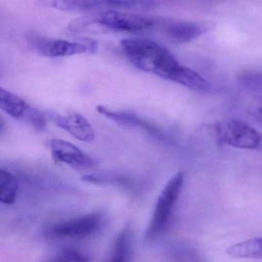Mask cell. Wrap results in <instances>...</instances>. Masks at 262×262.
Wrapping results in <instances>:
<instances>
[{"label":"cell","mask_w":262,"mask_h":262,"mask_svg":"<svg viewBox=\"0 0 262 262\" xmlns=\"http://www.w3.org/2000/svg\"><path fill=\"white\" fill-rule=\"evenodd\" d=\"M120 45L129 61L143 72L175 82L183 69L167 49L152 40L124 38Z\"/></svg>","instance_id":"1"},{"label":"cell","mask_w":262,"mask_h":262,"mask_svg":"<svg viewBox=\"0 0 262 262\" xmlns=\"http://www.w3.org/2000/svg\"><path fill=\"white\" fill-rule=\"evenodd\" d=\"M156 24V20L151 17L117 11H106L92 16L74 20L69 23V29L74 33H89L99 28L115 32L135 33L152 29Z\"/></svg>","instance_id":"2"},{"label":"cell","mask_w":262,"mask_h":262,"mask_svg":"<svg viewBox=\"0 0 262 262\" xmlns=\"http://www.w3.org/2000/svg\"><path fill=\"white\" fill-rule=\"evenodd\" d=\"M183 183L184 173L178 172L169 179L163 188L146 230L145 237L148 242H154L161 237L169 227Z\"/></svg>","instance_id":"3"},{"label":"cell","mask_w":262,"mask_h":262,"mask_svg":"<svg viewBox=\"0 0 262 262\" xmlns=\"http://www.w3.org/2000/svg\"><path fill=\"white\" fill-rule=\"evenodd\" d=\"M216 138L219 143L238 149H253L261 144V134L246 122L229 119L215 126Z\"/></svg>","instance_id":"4"},{"label":"cell","mask_w":262,"mask_h":262,"mask_svg":"<svg viewBox=\"0 0 262 262\" xmlns=\"http://www.w3.org/2000/svg\"><path fill=\"white\" fill-rule=\"evenodd\" d=\"M32 49L43 56L49 58L72 56L86 52H95L97 46L95 41H71L55 39L38 35H30L28 38Z\"/></svg>","instance_id":"5"},{"label":"cell","mask_w":262,"mask_h":262,"mask_svg":"<svg viewBox=\"0 0 262 262\" xmlns=\"http://www.w3.org/2000/svg\"><path fill=\"white\" fill-rule=\"evenodd\" d=\"M103 223V216L99 214H88L53 225L46 233L53 238H86L98 232Z\"/></svg>","instance_id":"6"},{"label":"cell","mask_w":262,"mask_h":262,"mask_svg":"<svg viewBox=\"0 0 262 262\" xmlns=\"http://www.w3.org/2000/svg\"><path fill=\"white\" fill-rule=\"evenodd\" d=\"M0 109L15 119L26 121L35 130L46 129V119L42 112L3 88H0Z\"/></svg>","instance_id":"7"},{"label":"cell","mask_w":262,"mask_h":262,"mask_svg":"<svg viewBox=\"0 0 262 262\" xmlns=\"http://www.w3.org/2000/svg\"><path fill=\"white\" fill-rule=\"evenodd\" d=\"M50 149L55 163H64L75 169H88L95 166L92 157L66 140L53 139L50 141Z\"/></svg>","instance_id":"8"},{"label":"cell","mask_w":262,"mask_h":262,"mask_svg":"<svg viewBox=\"0 0 262 262\" xmlns=\"http://www.w3.org/2000/svg\"><path fill=\"white\" fill-rule=\"evenodd\" d=\"M49 119L59 128L66 130L80 141L90 143L95 139V131L90 123L78 113L62 115L56 112L47 114Z\"/></svg>","instance_id":"9"},{"label":"cell","mask_w":262,"mask_h":262,"mask_svg":"<svg viewBox=\"0 0 262 262\" xmlns=\"http://www.w3.org/2000/svg\"><path fill=\"white\" fill-rule=\"evenodd\" d=\"M210 29L203 23L190 21H175L168 25L166 34L169 41L174 44L182 45L190 42L201 36Z\"/></svg>","instance_id":"10"},{"label":"cell","mask_w":262,"mask_h":262,"mask_svg":"<svg viewBox=\"0 0 262 262\" xmlns=\"http://www.w3.org/2000/svg\"><path fill=\"white\" fill-rule=\"evenodd\" d=\"M96 110L100 115H103V116L109 118L111 121L120 124V125L126 126V127H138V128H142L148 131V132H150L151 134L161 136V134L157 130L155 127L151 125L146 121H143L134 114L129 113V112H117V111L108 108L107 107L104 105L97 106Z\"/></svg>","instance_id":"11"},{"label":"cell","mask_w":262,"mask_h":262,"mask_svg":"<svg viewBox=\"0 0 262 262\" xmlns=\"http://www.w3.org/2000/svg\"><path fill=\"white\" fill-rule=\"evenodd\" d=\"M134 251V235L131 229H123L115 241L110 260L108 262H131Z\"/></svg>","instance_id":"12"},{"label":"cell","mask_w":262,"mask_h":262,"mask_svg":"<svg viewBox=\"0 0 262 262\" xmlns=\"http://www.w3.org/2000/svg\"><path fill=\"white\" fill-rule=\"evenodd\" d=\"M43 6L68 12H85L103 8V0H38Z\"/></svg>","instance_id":"13"},{"label":"cell","mask_w":262,"mask_h":262,"mask_svg":"<svg viewBox=\"0 0 262 262\" xmlns=\"http://www.w3.org/2000/svg\"><path fill=\"white\" fill-rule=\"evenodd\" d=\"M229 256L235 258H261V239L255 238L231 246L227 249Z\"/></svg>","instance_id":"14"},{"label":"cell","mask_w":262,"mask_h":262,"mask_svg":"<svg viewBox=\"0 0 262 262\" xmlns=\"http://www.w3.org/2000/svg\"><path fill=\"white\" fill-rule=\"evenodd\" d=\"M175 83L195 92L203 93H207L211 90L209 81H206L198 72L185 66H183L181 72L178 74Z\"/></svg>","instance_id":"15"},{"label":"cell","mask_w":262,"mask_h":262,"mask_svg":"<svg viewBox=\"0 0 262 262\" xmlns=\"http://www.w3.org/2000/svg\"><path fill=\"white\" fill-rule=\"evenodd\" d=\"M18 192V181L10 172L0 169V203L10 205L15 202Z\"/></svg>","instance_id":"16"},{"label":"cell","mask_w":262,"mask_h":262,"mask_svg":"<svg viewBox=\"0 0 262 262\" xmlns=\"http://www.w3.org/2000/svg\"><path fill=\"white\" fill-rule=\"evenodd\" d=\"M156 0H104V8L145 10L155 7Z\"/></svg>","instance_id":"17"},{"label":"cell","mask_w":262,"mask_h":262,"mask_svg":"<svg viewBox=\"0 0 262 262\" xmlns=\"http://www.w3.org/2000/svg\"><path fill=\"white\" fill-rule=\"evenodd\" d=\"M170 255L175 262H204L198 251L186 245L172 246Z\"/></svg>","instance_id":"18"},{"label":"cell","mask_w":262,"mask_h":262,"mask_svg":"<svg viewBox=\"0 0 262 262\" xmlns=\"http://www.w3.org/2000/svg\"><path fill=\"white\" fill-rule=\"evenodd\" d=\"M46 262H90V258L79 251L67 249L62 250Z\"/></svg>","instance_id":"19"},{"label":"cell","mask_w":262,"mask_h":262,"mask_svg":"<svg viewBox=\"0 0 262 262\" xmlns=\"http://www.w3.org/2000/svg\"><path fill=\"white\" fill-rule=\"evenodd\" d=\"M5 129V124L3 122L1 119H0V133L3 132Z\"/></svg>","instance_id":"20"}]
</instances>
